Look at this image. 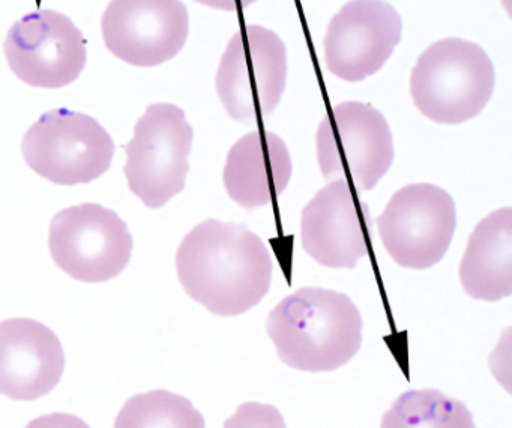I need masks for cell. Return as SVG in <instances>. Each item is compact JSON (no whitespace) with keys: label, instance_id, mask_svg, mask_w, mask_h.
<instances>
[{"label":"cell","instance_id":"obj_2","mask_svg":"<svg viewBox=\"0 0 512 428\" xmlns=\"http://www.w3.org/2000/svg\"><path fill=\"white\" fill-rule=\"evenodd\" d=\"M266 329L281 361L307 373L343 367L362 343V317L352 299L319 287L284 298L269 314Z\"/></svg>","mask_w":512,"mask_h":428},{"label":"cell","instance_id":"obj_19","mask_svg":"<svg viewBox=\"0 0 512 428\" xmlns=\"http://www.w3.org/2000/svg\"><path fill=\"white\" fill-rule=\"evenodd\" d=\"M197 4L205 7L214 8V10L227 11V13H238L251 7L259 0H194Z\"/></svg>","mask_w":512,"mask_h":428},{"label":"cell","instance_id":"obj_9","mask_svg":"<svg viewBox=\"0 0 512 428\" xmlns=\"http://www.w3.org/2000/svg\"><path fill=\"white\" fill-rule=\"evenodd\" d=\"M457 214L452 197L433 184L398 190L377 220L383 247L409 269H428L445 256L454 238Z\"/></svg>","mask_w":512,"mask_h":428},{"label":"cell","instance_id":"obj_10","mask_svg":"<svg viewBox=\"0 0 512 428\" xmlns=\"http://www.w3.org/2000/svg\"><path fill=\"white\" fill-rule=\"evenodd\" d=\"M11 71L34 88L59 89L79 79L88 61L82 31L65 14L40 10L17 20L4 44Z\"/></svg>","mask_w":512,"mask_h":428},{"label":"cell","instance_id":"obj_11","mask_svg":"<svg viewBox=\"0 0 512 428\" xmlns=\"http://www.w3.org/2000/svg\"><path fill=\"white\" fill-rule=\"evenodd\" d=\"M110 53L134 67H158L184 49L190 16L182 0H112L101 20Z\"/></svg>","mask_w":512,"mask_h":428},{"label":"cell","instance_id":"obj_5","mask_svg":"<svg viewBox=\"0 0 512 428\" xmlns=\"http://www.w3.org/2000/svg\"><path fill=\"white\" fill-rule=\"evenodd\" d=\"M323 178L368 191L394 161V142L385 116L370 104L346 101L323 116L316 134Z\"/></svg>","mask_w":512,"mask_h":428},{"label":"cell","instance_id":"obj_7","mask_svg":"<svg viewBox=\"0 0 512 428\" xmlns=\"http://www.w3.org/2000/svg\"><path fill=\"white\" fill-rule=\"evenodd\" d=\"M194 133L185 112L175 104H151L125 146V178L148 208H163L187 181Z\"/></svg>","mask_w":512,"mask_h":428},{"label":"cell","instance_id":"obj_1","mask_svg":"<svg viewBox=\"0 0 512 428\" xmlns=\"http://www.w3.org/2000/svg\"><path fill=\"white\" fill-rule=\"evenodd\" d=\"M272 257L259 236L241 224L206 220L176 253V271L187 295L221 317L256 307L272 281Z\"/></svg>","mask_w":512,"mask_h":428},{"label":"cell","instance_id":"obj_4","mask_svg":"<svg viewBox=\"0 0 512 428\" xmlns=\"http://www.w3.org/2000/svg\"><path fill=\"white\" fill-rule=\"evenodd\" d=\"M287 82V49L275 32L244 26L227 44L215 88L233 121L260 125L274 113Z\"/></svg>","mask_w":512,"mask_h":428},{"label":"cell","instance_id":"obj_18","mask_svg":"<svg viewBox=\"0 0 512 428\" xmlns=\"http://www.w3.org/2000/svg\"><path fill=\"white\" fill-rule=\"evenodd\" d=\"M118 427H203L202 415L190 401L169 392H149L134 398L116 421Z\"/></svg>","mask_w":512,"mask_h":428},{"label":"cell","instance_id":"obj_3","mask_svg":"<svg viewBox=\"0 0 512 428\" xmlns=\"http://www.w3.org/2000/svg\"><path fill=\"white\" fill-rule=\"evenodd\" d=\"M494 83V65L482 47L461 38H445L419 56L410 74V94L425 118L458 125L484 110Z\"/></svg>","mask_w":512,"mask_h":428},{"label":"cell","instance_id":"obj_8","mask_svg":"<svg viewBox=\"0 0 512 428\" xmlns=\"http://www.w3.org/2000/svg\"><path fill=\"white\" fill-rule=\"evenodd\" d=\"M49 247L56 265L74 280L104 283L127 268L133 236L115 212L86 203L53 218Z\"/></svg>","mask_w":512,"mask_h":428},{"label":"cell","instance_id":"obj_16","mask_svg":"<svg viewBox=\"0 0 512 428\" xmlns=\"http://www.w3.org/2000/svg\"><path fill=\"white\" fill-rule=\"evenodd\" d=\"M464 292L496 302L512 293V209L491 212L473 230L460 263Z\"/></svg>","mask_w":512,"mask_h":428},{"label":"cell","instance_id":"obj_12","mask_svg":"<svg viewBox=\"0 0 512 428\" xmlns=\"http://www.w3.org/2000/svg\"><path fill=\"white\" fill-rule=\"evenodd\" d=\"M401 32L400 14L385 0H350L326 29V68L344 82H362L388 62Z\"/></svg>","mask_w":512,"mask_h":428},{"label":"cell","instance_id":"obj_14","mask_svg":"<svg viewBox=\"0 0 512 428\" xmlns=\"http://www.w3.org/2000/svg\"><path fill=\"white\" fill-rule=\"evenodd\" d=\"M64 368L61 341L43 323H0V394L11 400H38L58 386Z\"/></svg>","mask_w":512,"mask_h":428},{"label":"cell","instance_id":"obj_15","mask_svg":"<svg viewBox=\"0 0 512 428\" xmlns=\"http://www.w3.org/2000/svg\"><path fill=\"white\" fill-rule=\"evenodd\" d=\"M292 170L284 140L272 131H254L230 149L224 166V187L230 199L242 208H262L286 190Z\"/></svg>","mask_w":512,"mask_h":428},{"label":"cell","instance_id":"obj_6","mask_svg":"<svg viewBox=\"0 0 512 428\" xmlns=\"http://www.w3.org/2000/svg\"><path fill=\"white\" fill-rule=\"evenodd\" d=\"M23 158L47 181L89 184L112 164L115 143L106 128L85 113L68 109L44 113L23 137Z\"/></svg>","mask_w":512,"mask_h":428},{"label":"cell","instance_id":"obj_13","mask_svg":"<svg viewBox=\"0 0 512 428\" xmlns=\"http://www.w3.org/2000/svg\"><path fill=\"white\" fill-rule=\"evenodd\" d=\"M305 253L326 268H355L370 254L371 217L358 190L344 181H329L302 211Z\"/></svg>","mask_w":512,"mask_h":428},{"label":"cell","instance_id":"obj_17","mask_svg":"<svg viewBox=\"0 0 512 428\" xmlns=\"http://www.w3.org/2000/svg\"><path fill=\"white\" fill-rule=\"evenodd\" d=\"M382 427H473L467 407L433 389L401 395L382 419Z\"/></svg>","mask_w":512,"mask_h":428}]
</instances>
